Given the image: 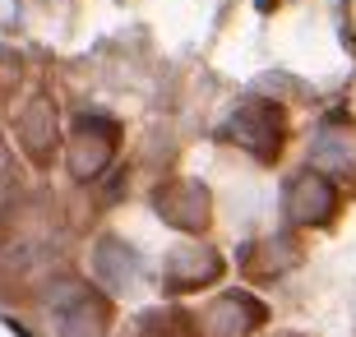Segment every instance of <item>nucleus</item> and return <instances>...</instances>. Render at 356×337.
Masks as SVG:
<instances>
[{"label":"nucleus","mask_w":356,"mask_h":337,"mask_svg":"<svg viewBox=\"0 0 356 337\" xmlns=\"http://www.w3.org/2000/svg\"><path fill=\"white\" fill-rule=\"evenodd\" d=\"M47 324L56 337H102L106 300L83 282H56L47 291Z\"/></svg>","instance_id":"nucleus-1"},{"label":"nucleus","mask_w":356,"mask_h":337,"mask_svg":"<svg viewBox=\"0 0 356 337\" xmlns=\"http://www.w3.org/2000/svg\"><path fill=\"white\" fill-rule=\"evenodd\" d=\"M111 143H116L111 125L83 120V125H79V139H74V171H79V176H92V171L111 157Z\"/></svg>","instance_id":"nucleus-2"}]
</instances>
